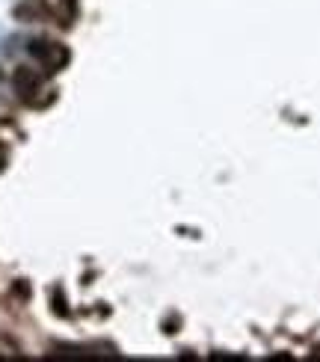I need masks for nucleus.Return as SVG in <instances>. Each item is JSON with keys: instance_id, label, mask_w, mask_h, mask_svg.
<instances>
[{"instance_id": "20e7f679", "label": "nucleus", "mask_w": 320, "mask_h": 362, "mask_svg": "<svg viewBox=\"0 0 320 362\" xmlns=\"http://www.w3.org/2000/svg\"><path fill=\"white\" fill-rule=\"evenodd\" d=\"M0 78H4V74H0Z\"/></svg>"}, {"instance_id": "f257e3e1", "label": "nucleus", "mask_w": 320, "mask_h": 362, "mask_svg": "<svg viewBox=\"0 0 320 362\" xmlns=\"http://www.w3.org/2000/svg\"><path fill=\"white\" fill-rule=\"evenodd\" d=\"M30 54H33L48 71H59L69 63V48L54 42V39H33L30 42Z\"/></svg>"}, {"instance_id": "7ed1b4c3", "label": "nucleus", "mask_w": 320, "mask_h": 362, "mask_svg": "<svg viewBox=\"0 0 320 362\" xmlns=\"http://www.w3.org/2000/svg\"><path fill=\"white\" fill-rule=\"evenodd\" d=\"M15 18L18 21H45V18H51V9H48V4H42V0H24V4L15 6Z\"/></svg>"}, {"instance_id": "f03ea898", "label": "nucleus", "mask_w": 320, "mask_h": 362, "mask_svg": "<svg viewBox=\"0 0 320 362\" xmlns=\"http://www.w3.org/2000/svg\"><path fill=\"white\" fill-rule=\"evenodd\" d=\"M12 89L18 93L24 101H30L39 93V71L30 69V66H18L12 71Z\"/></svg>"}]
</instances>
